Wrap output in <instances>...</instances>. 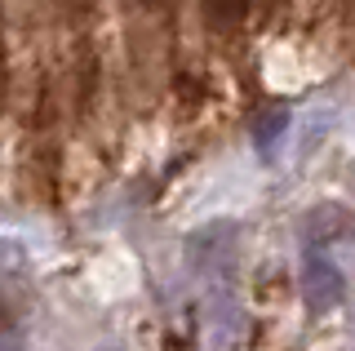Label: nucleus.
Masks as SVG:
<instances>
[{"label": "nucleus", "mask_w": 355, "mask_h": 351, "mask_svg": "<svg viewBox=\"0 0 355 351\" xmlns=\"http://www.w3.org/2000/svg\"><path fill=\"white\" fill-rule=\"evenodd\" d=\"M302 298L311 311H333L347 298V276H342L329 249H306L302 254Z\"/></svg>", "instance_id": "1"}, {"label": "nucleus", "mask_w": 355, "mask_h": 351, "mask_svg": "<svg viewBox=\"0 0 355 351\" xmlns=\"http://www.w3.org/2000/svg\"><path fill=\"white\" fill-rule=\"evenodd\" d=\"M302 240L306 249H333L342 240H355V214L342 209V205H320L302 223Z\"/></svg>", "instance_id": "2"}, {"label": "nucleus", "mask_w": 355, "mask_h": 351, "mask_svg": "<svg viewBox=\"0 0 355 351\" xmlns=\"http://www.w3.org/2000/svg\"><path fill=\"white\" fill-rule=\"evenodd\" d=\"M0 351H27V343H22V325H18V316L9 311L5 302H0Z\"/></svg>", "instance_id": "3"}, {"label": "nucleus", "mask_w": 355, "mask_h": 351, "mask_svg": "<svg viewBox=\"0 0 355 351\" xmlns=\"http://www.w3.org/2000/svg\"><path fill=\"white\" fill-rule=\"evenodd\" d=\"M103 351H120V347H103Z\"/></svg>", "instance_id": "4"}]
</instances>
